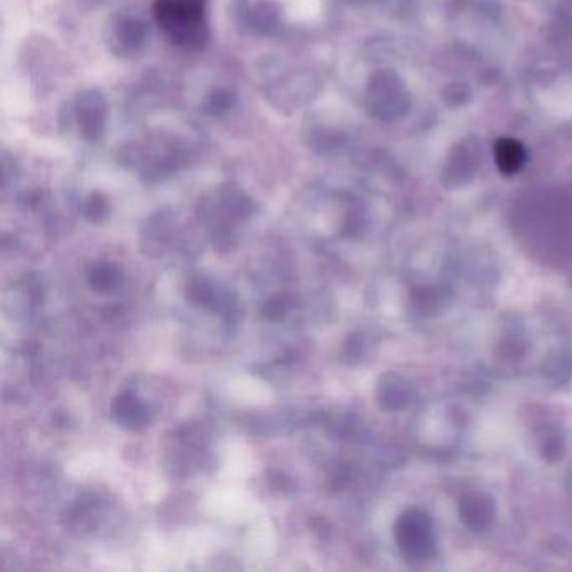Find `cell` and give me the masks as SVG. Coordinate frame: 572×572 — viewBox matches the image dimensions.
<instances>
[{"mask_svg":"<svg viewBox=\"0 0 572 572\" xmlns=\"http://www.w3.org/2000/svg\"><path fill=\"white\" fill-rule=\"evenodd\" d=\"M118 162L148 183L177 175L195 156V145L185 135L153 130L125 141L116 151Z\"/></svg>","mask_w":572,"mask_h":572,"instance_id":"cell-1","label":"cell"},{"mask_svg":"<svg viewBox=\"0 0 572 572\" xmlns=\"http://www.w3.org/2000/svg\"><path fill=\"white\" fill-rule=\"evenodd\" d=\"M255 76L264 98L284 115L304 110L319 93L318 74L282 56H264L255 64Z\"/></svg>","mask_w":572,"mask_h":572,"instance_id":"cell-2","label":"cell"},{"mask_svg":"<svg viewBox=\"0 0 572 572\" xmlns=\"http://www.w3.org/2000/svg\"><path fill=\"white\" fill-rule=\"evenodd\" d=\"M153 19L180 49L202 51L210 42L208 0H155Z\"/></svg>","mask_w":572,"mask_h":572,"instance_id":"cell-3","label":"cell"},{"mask_svg":"<svg viewBox=\"0 0 572 572\" xmlns=\"http://www.w3.org/2000/svg\"><path fill=\"white\" fill-rule=\"evenodd\" d=\"M110 108L99 89H84L64 104L59 116L63 130L76 131V135L89 145L98 143L108 128Z\"/></svg>","mask_w":572,"mask_h":572,"instance_id":"cell-4","label":"cell"},{"mask_svg":"<svg viewBox=\"0 0 572 572\" xmlns=\"http://www.w3.org/2000/svg\"><path fill=\"white\" fill-rule=\"evenodd\" d=\"M198 214L203 222L227 232L229 227L244 222L254 214V202L242 188L234 183H225L203 197Z\"/></svg>","mask_w":572,"mask_h":572,"instance_id":"cell-5","label":"cell"},{"mask_svg":"<svg viewBox=\"0 0 572 572\" xmlns=\"http://www.w3.org/2000/svg\"><path fill=\"white\" fill-rule=\"evenodd\" d=\"M150 22L135 11H123L111 19L108 47L116 58L133 59L145 51L150 41Z\"/></svg>","mask_w":572,"mask_h":572,"instance_id":"cell-6","label":"cell"},{"mask_svg":"<svg viewBox=\"0 0 572 572\" xmlns=\"http://www.w3.org/2000/svg\"><path fill=\"white\" fill-rule=\"evenodd\" d=\"M242 19L259 36H276L284 26L282 9L274 0H244Z\"/></svg>","mask_w":572,"mask_h":572,"instance_id":"cell-7","label":"cell"},{"mask_svg":"<svg viewBox=\"0 0 572 572\" xmlns=\"http://www.w3.org/2000/svg\"><path fill=\"white\" fill-rule=\"evenodd\" d=\"M237 103H239L237 91L230 86L220 84V86L208 89L203 96L200 108H202L203 115L210 120H224L235 110Z\"/></svg>","mask_w":572,"mask_h":572,"instance_id":"cell-8","label":"cell"},{"mask_svg":"<svg viewBox=\"0 0 572 572\" xmlns=\"http://www.w3.org/2000/svg\"><path fill=\"white\" fill-rule=\"evenodd\" d=\"M302 141L312 155L328 156L338 148L339 136L333 128L309 121L302 130Z\"/></svg>","mask_w":572,"mask_h":572,"instance_id":"cell-9","label":"cell"},{"mask_svg":"<svg viewBox=\"0 0 572 572\" xmlns=\"http://www.w3.org/2000/svg\"><path fill=\"white\" fill-rule=\"evenodd\" d=\"M113 415L123 427L131 428V430L143 427L148 422V411L131 393H123L116 398Z\"/></svg>","mask_w":572,"mask_h":572,"instance_id":"cell-10","label":"cell"},{"mask_svg":"<svg viewBox=\"0 0 572 572\" xmlns=\"http://www.w3.org/2000/svg\"><path fill=\"white\" fill-rule=\"evenodd\" d=\"M81 212L91 222H101L110 212V203L103 193L91 192L81 202Z\"/></svg>","mask_w":572,"mask_h":572,"instance_id":"cell-11","label":"cell"},{"mask_svg":"<svg viewBox=\"0 0 572 572\" xmlns=\"http://www.w3.org/2000/svg\"><path fill=\"white\" fill-rule=\"evenodd\" d=\"M118 276L120 274L116 271V267L111 266V264H99L89 272V282L96 291L106 292L115 287Z\"/></svg>","mask_w":572,"mask_h":572,"instance_id":"cell-12","label":"cell"},{"mask_svg":"<svg viewBox=\"0 0 572 572\" xmlns=\"http://www.w3.org/2000/svg\"><path fill=\"white\" fill-rule=\"evenodd\" d=\"M287 304L282 301V297H277L274 301L267 302L266 316L269 319H279L286 314Z\"/></svg>","mask_w":572,"mask_h":572,"instance_id":"cell-13","label":"cell"}]
</instances>
